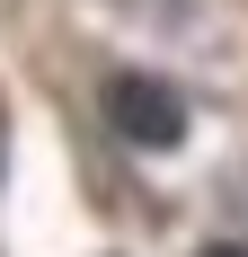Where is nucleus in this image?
<instances>
[{"mask_svg":"<svg viewBox=\"0 0 248 257\" xmlns=\"http://www.w3.org/2000/svg\"><path fill=\"white\" fill-rule=\"evenodd\" d=\"M106 124L133 151H177L186 142V98H177L169 80H151V71H115L106 80Z\"/></svg>","mask_w":248,"mask_h":257,"instance_id":"f257e3e1","label":"nucleus"},{"mask_svg":"<svg viewBox=\"0 0 248 257\" xmlns=\"http://www.w3.org/2000/svg\"><path fill=\"white\" fill-rule=\"evenodd\" d=\"M204 257H248V239H222V248H204Z\"/></svg>","mask_w":248,"mask_h":257,"instance_id":"f03ea898","label":"nucleus"},{"mask_svg":"<svg viewBox=\"0 0 248 257\" xmlns=\"http://www.w3.org/2000/svg\"><path fill=\"white\" fill-rule=\"evenodd\" d=\"M230 204H239V213H248V169H239V186H230Z\"/></svg>","mask_w":248,"mask_h":257,"instance_id":"7ed1b4c3","label":"nucleus"}]
</instances>
